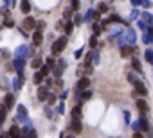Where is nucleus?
I'll return each mask as SVG.
<instances>
[{"instance_id": "f257e3e1", "label": "nucleus", "mask_w": 153, "mask_h": 138, "mask_svg": "<svg viewBox=\"0 0 153 138\" xmlns=\"http://www.w3.org/2000/svg\"><path fill=\"white\" fill-rule=\"evenodd\" d=\"M65 45H67V38H59L58 41H54V43H52V54H59V52H63Z\"/></svg>"}, {"instance_id": "f03ea898", "label": "nucleus", "mask_w": 153, "mask_h": 138, "mask_svg": "<svg viewBox=\"0 0 153 138\" xmlns=\"http://www.w3.org/2000/svg\"><path fill=\"white\" fill-rule=\"evenodd\" d=\"M137 109L142 111V113H146L148 111V102L144 99H137Z\"/></svg>"}, {"instance_id": "7ed1b4c3", "label": "nucleus", "mask_w": 153, "mask_h": 138, "mask_svg": "<svg viewBox=\"0 0 153 138\" xmlns=\"http://www.w3.org/2000/svg\"><path fill=\"white\" fill-rule=\"evenodd\" d=\"M135 90H137V93H139V95H142V97H146V95H148L146 86H144V84H140V83H137V84H135Z\"/></svg>"}, {"instance_id": "20e7f679", "label": "nucleus", "mask_w": 153, "mask_h": 138, "mask_svg": "<svg viewBox=\"0 0 153 138\" xmlns=\"http://www.w3.org/2000/svg\"><path fill=\"white\" fill-rule=\"evenodd\" d=\"M81 129H83V127H81V122H79V120H72V131H74L76 134H79Z\"/></svg>"}, {"instance_id": "39448f33", "label": "nucleus", "mask_w": 153, "mask_h": 138, "mask_svg": "<svg viewBox=\"0 0 153 138\" xmlns=\"http://www.w3.org/2000/svg\"><path fill=\"white\" fill-rule=\"evenodd\" d=\"M88 86H90V81H88V79H85V77L79 79V83H78V90H87Z\"/></svg>"}, {"instance_id": "423d86ee", "label": "nucleus", "mask_w": 153, "mask_h": 138, "mask_svg": "<svg viewBox=\"0 0 153 138\" xmlns=\"http://www.w3.org/2000/svg\"><path fill=\"white\" fill-rule=\"evenodd\" d=\"M79 117H81V106H76L72 109V120H79Z\"/></svg>"}, {"instance_id": "0eeeda50", "label": "nucleus", "mask_w": 153, "mask_h": 138, "mask_svg": "<svg viewBox=\"0 0 153 138\" xmlns=\"http://www.w3.org/2000/svg\"><path fill=\"white\" fill-rule=\"evenodd\" d=\"M24 27L31 31V29H34V27H36V23H34V20H33V18H25V20H24Z\"/></svg>"}, {"instance_id": "6e6552de", "label": "nucleus", "mask_w": 153, "mask_h": 138, "mask_svg": "<svg viewBox=\"0 0 153 138\" xmlns=\"http://www.w3.org/2000/svg\"><path fill=\"white\" fill-rule=\"evenodd\" d=\"M133 54V48L131 47H123V50H121V56L123 57H130Z\"/></svg>"}, {"instance_id": "1a4fd4ad", "label": "nucleus", "mask_w": 153, "mask_h": 138, "mask_svg": "<svg viewBox=\"0 0 153 138\" xmlns=\"http://www.w3.org/2000/svg\"><path fill=\"white\" fill-rule=\"evenodd\" d=\"M9 136H11V138H20V129H18L16 126H13V127L9 129Z\"/></svg>"}, {"instance_id": "9d476101", "label": "nucleus", "mask_w": 153, "mask_h": 138, "mask_svg": "<svg viewBox=\"0 0 153 138\" xmlns=\"http://www.w3.org/2000/svg\"><path fill=\"white\" fill-rule=\"evenodd\" d=\"M6 113H7V106H6V104H2V106H0V124L4 122V118H6Z\"/></svg>"}, {"instance_id": "9b49d317", "label": "nucleus", "mask_w": 153, "mask_h": 138, "mask_svg": "<svg viewBox=\"0 0 153 138\" xmlns=\"http://www.w3.org/2000/svg\"><path fill=\"white\" fill-rule=\"evenodd\" d=\"M20 9H22V13H29L31 11V4L27 2V0H24V2L20 4Z\"/></svg>"}, {"instance_id": "f8f14e48", "label": "nucleus", "mask_w": 153, "mask_h": 138, "mask_svg": "<svg viewBox=\"0 0 153 138\" xmlns=\"http://www.w3.org/2000/svg\"><path fill=\"white\" fill-rule=\"evenodd\" d=\"M42 40H43V38H42V32H40V31H36V32H34V36H33L34 45H40V43H42Z\"/></svg>"}, {"instance_id": "ddd939ff", "label": "nucleus", "mask_w": 153, "mask_h": 138, "mask_svg": "<svg viewBox=\"0 0 153 138\" xmlns=\"http://www.w3.org/2000/svg\"><path fill=\"white\" fill-rule=\"evenodd\" d=\"M42 81H43V74H40V72H38V74H34V83H36V84H40Z\"/></svg>"}, {"instance_id": "4468645a", "label": "nucleus", "mask_w": 153, "mask_h": 138, "mask_svg": "<svg viewBox=\"0 0 153 138\" xmlns=\"http://www.w3.org/2000/svg\"><path fill=\"white\" fill-rule=\"evenodd\" d=\"M13 102H15V97H13V95H7V97H6V106H9V108H11V106H13Z\"/></svg>"}, {"instance_id": "2eb2a0df", "label": "nucleus", "mask_w": 153, "mask_h": 138, "mask_svg": "<svg viewBox=\"0 0 153 138\" xmlns=\"http://www.w3.org/2000/svg\"><path fill=\"white\" fill-rule=\"evenodd\" d=\"M131 65H133V68H135V70H139V72H140V63H139L137 59H133V61H131Z\"/></svg>"}, {"instance_id": "dca6fc26", "label": "nucleus", "mask_w": 153, "mask_h": 138, "mask_svg": "<svg viewBox=\"0 0 153 138\" xmlns=\"http://www.w3.org/2000/svg\"><path fill=\"white\" fill-rule=\"evenodd\" d=\"M99 11H101V13H106V11H108V6H106V4H99Z\"/></svg>"}, {"instance_id": "f3484780", "label": "nucleus", "mask_w": 153, "mask_h": 138, "mask_svg": "<svg viewBox=\"0 0 153 138\" xmlns=\"http://www.w3.org/2000/svg\"><path fill=\"white\" fill-rule=\"evenodd\" d=\"M33 66H34V68H42V61H40V59H34V61H33Z\"/></svg>"}, {"instance_id": "a211bd4d", "label": "nucleus", "mask_w": 153, "mask_h": 138, "mask_svg": "<svg viewBox=\"0 0 153 138\" xmlns=\"http://www.w3.org/2000/svg\"><path fill=\"white\" fill-rule=\"evenodd\" d=\"M45 97H47V92L42 90V92H40V101H45Z\"/></svg>"}, {"instance_id": "6ab92c4d", "label": "nucleus", "mask_w": 153, "mask_h": 138, "mask_svg": "<svg viewBox=\"0 0 153 138\" xmlns=\"http://www.w3.org/2000/svg\"><path fill=\"white\" fill-rule=\"evenodd\" d=\"M42 74H43V76H45V74H49V66H47V65H45V66L42 65Z\"/></svg>"}, {"instance_id": "aec40b11", "label": "nucleus", "mask_w": 153, "mask_h": 138, "mask_svg": "<svg viewBox=\"0 0 153 138\" xmlns=\"http://www.w3.org/2000/svg\"><path fill=\"white\" fill-rule=\"evenodd\" d=\"M13 25H15V23H13V20H9V18H7V20H6V27H13Z\"/></svg>"}, {"instance_id": "412c9836", "label": "nucleus", "mask_w": 153, "mask_h": 138, "mask_svg": "<svg viewBox=\"0 0 153 138\" xmlns=\"http://www.w3.org/2000/svg\"><path fill=\"white\" fill-rule=\"evenodd\" d=\"M96 45H97V40H96V36H94V38L90 40V47H96Z\"/></svg>"}, {"instance_id": "4be33fe9", "label": "nucleus", "mask_w": 153, "mask_h": 138, "mask_svg": "<svg viewBox=\"0 0 153 138\" xmlns=\"http://www.w3.org/2000/svg\"><path fill=\"white\" fill-rule=\"evenodd\" d=\"M90 95H92V92H88V90H87V92L83 93V99H90Z\"/></svg>"}, {"instance_id": "5701e85b", "label": "nucleus", "mask_w": 153, "mask_h": 138, "mask_svg": "<svg viewBox=\"0 0 153 138\" xmlns=\"http://www.w3.org/2000/svg\"><path fill=\"white\" fill-rule=\"evenodd\" d=\"M52 65H54V59H52V57H51V59H47V66H52Z\"/></svg>"}, {"instance_id": "b1692460", "label": "nucleus", "mask_w": 153, "mask_h": 138, "mask_svg": "<svg viewBox=\"0 0 153 138\" xmlns=\"http://www.w3.org/2000/svg\"><path fill=\"white\" fill-rule=\"evenodd\" d=\"M65 31H67V32H70V31H72V25H70V23H67V27H65Z\"/></svg>"}, {"instance_id": "393cba45", "label": "nucleus", "mask_w": 153, "mask_h": 138, "mask_svg": "<svg viewBox=\"0 0 153 138\" xmlns=\"http://www.w3.org/2000/svg\"><path fill=\"white\" fill-rule=\"evenodd\" d=\"M133 138H144V136H142L140 133H135V134H133Z\"/></svg>"}, {"instance_id": "a878e982", "label": "nucleus", "mask_w": 153, "mask_h": 138, "mask_svg": "<svg viewBox=\"0 0 153 138\" xmlns=\"http://www.w3.org/2000/svg\"><path fill=\"white\" fill-rule=\"evenodd\" d=\"M68 138H74V136H68Z\"/></svg>"}]
</instances>
